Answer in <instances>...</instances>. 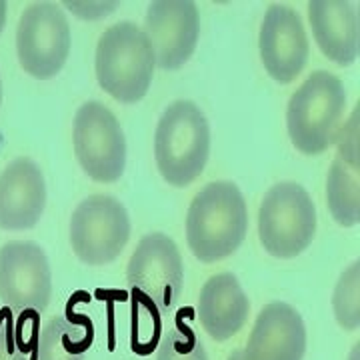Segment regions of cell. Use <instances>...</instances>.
Segmentation results:
<instances>
[{"label": "cell", "instance_id": "4fadbf2b", "mask_svg": "<svg viewBox=\"0 0 360 360\" xmlns=\"http://www.w3.org/2000/svg\"><path fill=\"white\" fill-rule=\"evenodd\" d=\"M245 360H304L307 326L288 302L274 300L260 310L243 348Z\"/></svg>", "mask_w": 360, "mask_h": 360}, {"label": "cell", "instance_id": "9a60e30c", "mask_svg": "<svg viewBox=\"0 0 360 360\" xmlns=\"http://www.w3.org/2000/svg\"><path fill=\"white\" fill-rule=\"evenodd\" d=\"M309 20L314 40L328 60L340 66H348L359 60V2L312 0L309 2Z\"/></svg>", "mask_w": 360, "mask_h": 360}, {"label": "cell", "instance_id": "cb8c5ba5", "mask_svg": "<svg viewBox=\"0 0 360 360\" xmlns=\"http://www.w3.org/2000/svg\"><path fill=\"white\" fill-rule=\"evenodd\" d=\"M229 360H245V354H243V350H240V348L232 350L231 356H229Z\"/></svg>", "mask_w": 360, "mask_h": 360}, {"label": "cell", "instance_id": "7c38bea8", "mask_svg": "<svg viewBox=\"0 0 360 360\" xmlns=\"http://www.w3.org/2000/svg\"><path fill=\"white\" fill-rule=\"evenodd\" d=\"M144 34L155 51L156 66L176 70L196 51L200 34L198 6L191 0H155L146 13Z\"/></svg>", "mask_w": 360, "mask_h": 360}, {"label": "cell", "instance_id": "44dd1931", "mask_svg": "<svg viewBox=\"0 0 360 360\" xmlns=\"http://www.w3.org/2000/svg\"><path fill=\"white\" fill-rule=\"evenodd\" d=\"M156 360H208L198 335L186 322L179 321L158 342Z\"/></svg>", "mask_w": 360, "mask_h": 360}, {"label": "cell", "instance_id": "8992f818", "mask_svg": "<svg viewBox=\"0 0 360 360\" xmlns=\"http://www.w3.org/2000/svg\"><path fill=\"white\" fill-rule=\"evenodd\" d=\"M316 232V208L310 194L296 182L274 184L258 210V236L274 258L302 255Z\"/></svg>", "mask_w": 360, "mask_h": 360}, {"label": "cell", "instance_id": "d6986e66", "mask_svg": "<svg viewBox=\"0 0 360 360\" xmlns=\"http://www.w3.org/2000/svg\"><path fill=\"white\" fill-rule=\"evenodd\" d=\"M39 312L0 309V360H37Z\"/></svg>", "mask_w": 360, "mask_h": 360}, {"label": "cell", "instance_id": "9c48e42d", "mask_svg": "<svg viewBox=\"0 0 360 360\" xmlns=\"http://www.w3.org/2000/svg\"><path fill=\"white\" fill-rule=\"evenodd\" d=\"M72 144L80 168L96 182H116L127 168V139L103 103L89 101L72 120Z\"/></svg>", "mask_w": 360, "mask_h": 360}, {"label": "cell", "instance_id": "30bf717a", "mask_svg": "<svg viewBox=\"0 0 360 360\" xmlns=\"http://www.w3.org/2000/svg\"><path fill=\"white\" fill-rule=\"evenodd\" d=\"M52 298L51 262L32 240L0 248V302L13 312H42Z\"/></svg>", "mask_w": 360, "mask_h": 360}, {"label": "cell", "instance_id": "7402d4cb", "mask_svg": "<svg viewBox=\"0 0 360 360\" xmlns=\"http://www.w3.org/2000/svg\"><path fill=\"white\" fill-rule=\"evenodd\" d=\"M335 144L338 146V158H342L347 165L360 168L359 158V106L352 110L345 124H340V130L336 134Z\"/></svg>", "mask_w": 360, "mask_h": 360}, {"label": "cell", "instance_id": "52a82bcc", "mask_svg": "<svg viewBox=\"0 0 360 360\" xmlns=\"http://www.w3.org/2000/svg\"><path fill=\"white\" fill-rule=\"evenodd\" d=\"M129 240L130 217L115 196L92 194L75 208L70 219V246L84 264H110L122 255Z\"/></svg>", "mask_w": 360, "mask_h": 360}, {"label": "cell", "instance_id": "5b68a950", "mask_svg": "<svg viewBox=\"0 0 360 360\" xmlns=\"http://www.w3.org/2000/svg\"><path fill=\"white\" fill-rule=\"evenodd\" d=\"M127 284L134 307H144L158 316L172 312L184 284L182 255L176 243L162 232L146 234L130 257Z\"/></svg>", "mask_w": 360, "mask_h": 360}, {"label": "cell", "instance_id": "ac0fdd59", "mask_svg": "<svg viewBox=\"0 0 360 360\" xmlns=\"http://www.w3.org/2000/svg\"><path fill=\"white\" fill-rule=\"evenodd\" d=\"M326 205L340 226H359L360 168L336 156L326 176Z\"/></svg>", "mask_w": 360, "mask_h": 360}, {"label": "cell", "instance_id": "7a4b0ae2", "mask_svg": "<svg viewBox=\"0 0 360 360\" xmlns=\"http://www.w3.org/2000/svg\"><path fill=\"white\" fill-rule=\"evenodd\" d=\"M155 51L134 22L108 26L96 44L94 72L101 89L122 104L146 96L155 77Z\"/></svg>", "mask_w": 360, "mask_h": 360}, {"label": "cell", "instance_id": "3957f363", "mask_svg": "<svg viewBox=\"0 0 360 360\" xmlns=\"http://www.w3.org/2000/svg\"><path fill=\"white\" fill-rule=\"evenodd\" d=\"M210 155V127L191 101L168 104L155 130V160L170 186L184 188L205 170Z\"/></svg>", "mask_w": 360, "mask_h": 360}, {"label": "cell", "instance_id": "e0dca14e", "mask_svg": "<svg viewBox=\"0 0 360 360\" xmlns=\"http://www.w3.org/2000/svg\"><path fill=\"white\" fill-rule=\"evenodd\" d=\"M94 326L86 316H54L39 330L37 360H86Z\"/></svg>", "mask_w": 360, "mask_h": 360}, {"label": "cell", "instance_id": "2e32d148", "mask_svg": "<svg viewBox=\"0 0 360 360\" xmlns=\"http://www.w3.org/2000/svg\"><path fill=\"white\" fill-rule=\"evenodd\" d=\"M196 312L206 335L217 342H224L243 330L250 300L232 272H219L202 284Z\"/></svg>", "mask_w": 360, "mask_h": 360}, {"label": "cell", "instance_id": "8fae6325", "mask_svg": "<svg viewBox=\"0 0 360 360\" xmlns=\"http://www.w3.org/2000/svg\"><path fill=\"white\" fill-rule=\"evenodd\" d=\"M260 58L270 78L290 84L309 65V37L300 14L292 6L272 2L258 34Z\"/></svg>", "mask_w": 360, "mask_h": 360}, {"label": "cell", "instance_id": "5bb4252c", "mask_svg": "<svg viewBox=\"0 0 360 360\" xmlns=\"http://www.w3.org/2000/svg\"><path fill=\"white\" fill-rule=\"evenodd\" d=\"M46 208V182L39 165L26 156L13 160L0 174V229L28 231Z\"/></svg>", "mask_w": 360, "mask_h": 360}, {"label": "cell", "instance_id": "603a6c76", "mask_svg": "<svg viewBox=\"0 0 360 360\" xmlns=\"http://www.w3.org/2000/svg\"><path fill=\"white\" fill-rule=\"evenodd\" d=\"M4 25H6V2L0 0V32L4 30Z\"/></svg>", "mask_w": 360, "mask_h": 360}, {"label": "cell", "instance_id": "6da1fadb", "mask_svg": "<svg viewBox=\"0 0 360 360\" xmlns=\"http://www.w3.org/2000/svg\"><path fill=\"white\" fill-rule=\"evenodd\" d=\"M248 210L236 184L219 180L194 196L186 212V243L200 262H219L245 243Z\"/></svg>", "mask_w": 360, "mask_h": 360}, {"label": "cell", "instance_id": "d4e9b609", "mask_svg": "<svg viewBox=\"0 0 360 360\" xmlns=\"http://www.w3.org/2000/svg\"><path fill=\"white\" fill-rule=\"evenodd\" d=\"M0 104H2V80H0Z\"/></svg>", "mask_w": 360, "mask_h": 360}, {"label": "cell", "instance_id": "ffe728a7", "mask_svg": "<svg viewBox=\"0 0 360 360\" xmlns=\"http://www.w3.org/2000/svg\"><path fill=\"white\" fill-rule=\"evenodd\" d=\"M360 266L359 260H354L348 266L342 276L338 278L333 295V310L336 322L348 330L354 333L360 326Z\"/></svg>", "mask_w": 360, "mask_h": 360}, {"label": "cell", "instance_id": "277c9868", "mask_svg": "<svg viewBox=\"0 0 360 360\" xmlns=\"http://www.w3.org/2000/svg\"><path fill=\"white\" fill-rule=\"evenodd\" d=\"M347 106L345 84L326 70L312 72L290 96L286 108V130L302 155L326 153L336 141Z\"/></svg>", "mask_w": 360, "mask_h": 360}, {"label": "cell", "instance_id": "ba28073f", "mask_svg": "<svg viewBox=\"0 0 360 360\" xmlns=\"http://www.w3.org/2000/svg\"><path fill=\"white\" fill-rule=\"evenodd\" d=\"M70 25L54 2H32L16 28V56L26 75L39 80L54 78L68 60Z\"/></svg>", "mask_w": 360, "mask_h": 360}]
</instances>
